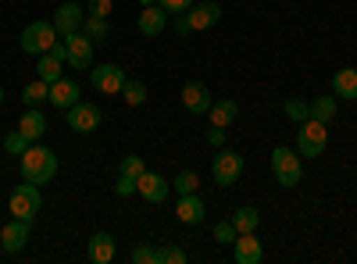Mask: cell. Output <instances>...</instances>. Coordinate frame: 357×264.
I'll use <instances>...</instances> for the list:
<instances>
[{"label":"cell","mask_w":357,"mask_h":264,"mask_svg":"<svg viewBox=\"0 0 357 264\" xmlns=\"http://www.w3.org/2000/svg\"><path fill=\"white\" fill-rule=\"evenodd\" d=\"M232 247H236V264H261L264 261V243L254 232H240Z\"/></svg>","instance_id":"obj_16"},{"label":"cell","mask_w":357,"mask_h":264,"mask_svg":"<svg viewBox=\"0 0 357 264\" xmlns=\"http://www.w3.org/2000/svg\"><path fill=\"white\" fill-rule=\"evenodd\" d=\"M100 107L97 104H86V100H79V104H72L68 111H65V122L72 125V132H97L100 129Z\"/></svg>","instance_id":"obj_9"},{"label":"cell","mask_w":357,"mask_h":264,"mask_svg":"<svg viewBox=\"0 0 357 264\" xmlns=\"http://www.w3.org/2000/svg\"><path fill=\"white\" fill-rule=\"evenodd\" d=\"M211 93H207V86L204 82H186L183 86V107L190 114H207V107H211Z\"/></svg>","instance_id":"obj_18"},{"label":"cell","mask_w":357,"mask_h":264,"mask_svg":"<svg viewBox=\"0 0 357 264\" xmlns=\"http://www.w3.org/2000/svg\"><path fill=\"white\" fill-rule=\"evenodd\" d=\"M8 208H11V218H22V222H36V215L43 211V196H40V186L36 183H18L8 196Z\"/></svg>","instance_id":"obj_2"},{"label":"cell","mask_w":357,"mask_h":264,"mask_svg":"<svg viewBox=\"0 0 357 264\" xmlns=\"http://www.w3.org/2000/svg\"><path fill=\"white\" fill-rule=\"evenodd\" d=\"M336 111H340V97H336V93H333V97H314V100H311V118H318V122H325V125L336 118Z\"/></svg>","instance_id":"obj_25"},{"label":"cell","mask_w":357,"mask_h":264,"mask_svg":"<svg viewBox=\"0 0 357 264\" xmlns=\"http://www.w3.org/2000/svg\"><path fill=\"white\" fill-rule=\"evenodd\" d=\"M54 29H57V36H72V33H79L82 29V22H86V11L75 4V0H65L61 8L54 11Z\"/></svg>","instance_id":"obj_11"},{"label":"cell","mask_w":357,"mask_h":264,"mask_svg":"<svg viewBox=\"0 0 357 264\" xmlns=\"http://www.w3.org/2000/svg\"><path fill=\"white\" fill-rule=\"evenodd\" d=\"M272 171H275V183L293 189L296 183L304 179V164H301V154H293V146H275L272 150Z\"/></svg>","instance_id":"obj_5"},{"label":"cell","mask_w":357,"mask_h":264,"mask_svg":"<svg viewBox=\"0 0 357 264\" xmlns=\"http://www.w3.org/2000/svg\"><path fill=\"white\" fill-rule=\"evenodd\" d=\"M89 79H93V90L104 93V97H118L126 86V68L118 65H93L89 68Z\"/></svg>","instance_id":"obj_7"},{"label":"cell","mask_w":357,"mask_h":264,"mask_svg":"<svg viewBox=\"0 0 357 264\" xmlns=\"http://www.w3.org/2000/svg\"><path fill=\"white\" fill-rule=\"evenodd\" d=\"M36 75H40L43 82H57V79L65 75V61H61V57H54V54L47 50V54L36 57Z\"/></svg>","instance_id":"obj_23"},{"label":"cell","mask_w":357,"mask_h":264,"mask_svg":"<svg viewBox=\"0 0 357 264\" xmlns=\"http://www.w3.org/2000/svg\"><path fill=\"white\" fill-rule=\"evenodd\" d=\"M111 8H114V0H89V4H86V11H89V15H97V18H107Z\"/></svg>","instance_id":"obj_37"},{"label":"cell","mask_w":357,"mask_h":264,"mask_svg":"<svg viewBox=\"0 0 357 264\" xmlns=\"http://www.w3.org/2000/svg\"><path fill=\"white\" fill-rule=\"evenodd\" d=\"M82 33L93 40V43H104L107 36H111V25H107V18H97V15H86V22H82Z\"/></svg>","instance_id":"obj_27"},{"label":"cell","mask_w":357,"mask_h":264,"mask_svg":"<svg viewBox=\"0 0 357 264\" xmlns=\"http://www.w3.org/2000/svg\"><path fill=\"white\" fill-rule=\"evenodd\" d=\"M175 218L183 222V225H200L207 218V203L197 196V193H183L175 203Z\"/></svg>","instance_id":"obj_15"},{"label":"cell","mask_w":357,"mask_h":264,"mask_svg":"<svg viewBox=\"0 0 357 264\" xmlns=\"http://www.w3.org/2000/svg\"><path fill=\"white\" fill-rule=\"evenodd\" d=\"M158 264H186V250L175 247V243H168V247L158 250Z\"/></svg>","instance_id":"obj_32"},{"label":"cell","mask_w":357,"mask_h":264,"mask_svg":"<svg viewBox=\"0 0 357 264\" xmlns=\"http://www.w3.org/2000/svg\"><path fill=\"white\" fill-rule=\"evenodd\" d=\"M29 236H33V222L11 218L4 228H0V250L4 254H22L29 247Z\"/></svg>","instance_id":"obj_10"},{"label":"cell","mask_w":357,"mask_h":264,"mask_svg":"<svg viewBox=\"0 0 357 264\" xmlns=\"http://www.w3.org/2000/svg\"><path fill=\"white\" fill-rule=\"evenodd\" d=\"M168 189H172V183L165 179V175H158V171H143L139 179H136V193L146 203H165L168 200Z\"/></svg>","instance_id":"obj_12"},{"label":"cell","mask_w":357,"mask_h":264,"mask_svg":"<svg viewBox=\"0 0 357 264\" xmlns=\"http://www.w3.org/2000/svg\"><path fill=\"white\" fill-rule=\"evenodd\" d=\"M132 193H136V179H132V175H122V171H118L114 196H132Z\"/></svg>","instance_id":"obj_35"},{"label":"cell","mask_w":357,"mask_h":264,"mask_svg":"<svg viewBox=\"0 0 357 264\" xmlns=\"http://www.w3.org/2000/svg\"><path fill=\"white\" fill-rule=\"evenodd\" d=\"M47 100H50V82H43V79L36 75V79L22 90V104H25V107H40V104H47Z\"/></svg>","instance_id":"obj_24"},{"label":"cell","mask_w":357,"mask_h":264,"mask_svg":"<svg viewBox=\"0 0 357 264\" xmlns=\"http://www.w3.org/2000/svg\"><path fill=\"white\" fill-rule=\"evenodd\" d=\"M65 40V47H68V61L65 65H72V68H82V72H89L93 68V40H89L82 29L79 33H72V36H61Z\"/></svg>","instance_id":"obj_8"},{"label":"cell","mask_w":357,"mask_h":264,"mask_svg":"<svg viewBox=\"0 0 357 264\" xmlns=\"http://www.w3.org/2000/svg\"><path fill=\"white\" fill-rule=\"evenodd\" d=\"M143 171H146V164H143V157H139V154L122 157V175H132V179H139Z\"/></svg>","instance_id":"obj_33"},{"label":"cell","mask_w":357,"mask_h":264,"mask_svg":"<svg viewBox=\"0 0 357 264\" xmlns=\"http://www.w3.org/2000/svg\"><path fill=\"white\" fill-rule=\"evenodd\" d=\"M18 171H22V179L25 183H50L54 175H57V157L50 146H40V143H29V150L18 157Z\"/></svg>","instance_id":"obj_1"},{"label":"cell","mask_w":357,"mask_h":264,"mask_svg":"<svg viewBox=\"0 0 357 264\" xmlns=\"http://www.w3.org/2000/svg\"><path fill=\"white\" fill-rule=\"evenodd\" d=\"M122 100H126L129 107H139V104L146 100V86L136 82V79H126V86H122Z\"/></svg>","instance_id":"obj_29"},{"label":"cell","mask_w":357,"mask_h":264,"mask_svg":"<svg viewBox=\"0 0 357 264\" xmlns=\"http://www.w3.org/2000/svg\"><path fill=\"white\" fill-rule=\"evenodd\" d=\"M282 111H286V118H289V122H296V125L311 118V104H307V100H301V97H286Z\"/></svg>","instance_id":"obj_28"},{"label":"cell","mask_w":357,"mask_h":264,"mask_svg":"<svg viewBox=\"0 0 357 264\" xmlns=\"http://www.w3.org/2000/svg\"><path fill=\"white\" fill-rule=\"evenodd\" d=\"M57 40V29H54V22H43V18H36V22H29L25 29H22V36H18V47L25 50V54H33V57H40V54H47Z\"/></svg>","instance_id":"obj_3"},{"label":"cell","mask_w":357,"mask_h":264,"mask_svg":"<svg viewBox=\"0 0 357 264\" xmlns=\"http://www.w3.org/2000/svg\"><path fill=\"white\" fill-rule=\"evenodd\" d=\"M158 4L165 8V11H175V15H183V11H190L197 0H158Z\"/></svg>","instance_id":"obj_38"},{"label":"cell","mask_w":357,"mask_h":264,"mask_svg":"<svg viewBox=\"0 0 357 264\" xmlns=\"http://www.w3.org/2000/svg\"><path fill=\"white\" fill-rule=\"evenodd\" d=\"M207 146H218V150L225 146V129H222V125H211V129H207Z\"/></svg>","instance_id":"obj_39"},{"label":"cell","mask_w":357,"mask_h":264,"mask_svg":"<svg viewBox=\"0 0 357 264\" xmlns=\"http://www.w3.org/2000/svg\"><path fill=\"white\" fill-rule=\"evenodd\" d=\"M222 18V4H215V0H204V4H193L186 11V22H190V33H204V29L218 25Z\"/></svg>","instance_id":"obj_13"},{"label":"cell","mask_w":357,"mask_h":264,"mask_svg":"<svg viewBox=\"0 0 357 264\" xmlns=\"http://www.w3.org/2000/svg\"><path fill=\"white\" fill-rule=\"evenodd\" d=\"M325 146H329V129H325V122H318V118L301 122V129H296V154L301 157H321Z\"/></svg>","instance_id":"obj_4"},{"label":"cell","mask_w":357,"mask_h":264,"mask_svg":"<svg viewBox=\"0 0 357 264\" xmlns=\"http://www.w3.org/2000/svg\"><path fill=\"white\" fill-rule=\"evenodd\" d=\"M18 132H22L25 139L40 143V139H43V132H47V118H43V111H40V107H25L22 122H18Z\"/></svg>","instance_id":"obj_20"},{"label":"cell","mask_w":357,"mask_h":264,"mask_svg":"<svg viewBox=\"0 0 357 264\" xmlns=\"http://www.w3.org/2000/svg\"><path fill=\"white\" fill-rule=\"evenodd\" d=\"M207 118H211V125L229 129V125H236V118H240V104L236 100H215L211 107H207Z\"/></svg>","instance_id":"obj_21"},{"label":"cell","mask_w":357,"mask_h":264,"mask_svg":"<svg viewBox=\"0 0 357 264\" xmlns=\"http://www.w3.org/2000/svg\"><path fill=\"white\" fill-rule=\"evenodd\" d=\"M165 25H168V11H165L161 4H146V8L139 11V22H136V29H139L146 40L161 36V33H165Z\"/></svg>","instance_id":"obj_14"},{"label":"cell","mask_w":357,"mask_h":264,"mask_svg":"<svg viewBox=\"0 0 357 264\" xmlns=\"http://www.w3.org/2000/svg\"><path fill=\"white\" fill-rule=\"evenodd\" d=\"M243 168H247L243 154L225 150V146H222V154H215V161H211V179H215L218 186H232V183H240Z\"/></svg>","instance_id":"obj_6"},{"label":"cell","mask_w":357,"mask_h":264,"mask_svg":"<svg viewBox=\"0 0 357 264\" xmlns=\"http://www.w3.org/2000/svg\"><path fill=\"white\" fill-rule=\"evenodd\" d=\"M139 4H143V8H146V4H158V0H139Z\"/></svg>","instance_id":"obj_43"},{"label":"cell","mask_w":357,"mask_h":264,"mask_svg":"<svg viewBox=\"0 0 357 264\" xmlns=\"http://www.w3.org/2000/svg\"><path fill=\"white\" fill-rule=\"evenodd\" d=\"M29 143H33V139H25V136L15 129V132H8V136H4V150H8V154H15V157H22V154L29 150Z\"/></svg>","instance_id":"obj_31"},{"label":"cell","mask_w":357,"mask_h":264,"mask_svg":"<svg viewBox=\"0 0 357 264\" xmlns=\"http://www.w3.org/2000/svg\"><path fill=\"white\" fill-rule=\"evenodd\" d=\"M333 93L340 100H357V68H340L333 75Z\"/></svg>","instance_id":"obj_22"},{"label":"cell","mask_w":357,"mask_h":264,"mask_svg":"<svg viewBox=\"0 0 357 264\" xmlns=\"http://www.w3.org/2000/svg\"><path fill=\"white\" fill-rule=\"evenodd\" d=\"M47 104H54V107H61V111H68L72 104H79V82L75 79H57V82H50V100Z\"/></svg>","instance_id":"obj_17"},{"label":"cell","mask_w":357,"mask_h":264,"mask_svg":"<svg viewBox=\"0 0 357 264\" xmlns=\"http://www.w3.org/2000/svg\"><path fill=\"white\" fill-rule=\"evenodd\" d=\"M86 254H89V261H93V264H111L114 254H118V243H114L111 232H93V240H89Z\"/></svg>","instance_id":"obj_19"},{"label":"cell","mask_w":357,"mask_h":264,"mask_svg":"<svg viewBox=\"0 0 357 264\" xmlns=\"http://www.w3.org/2000/svg\"><path fill=\"white\" fill-rule=\"evenodd\" d=\"M50 54H54V57H61V61H68V47H65V40H57V43L50 47Z\"/></svg>","instance_id":"obj_41"},{"label":"cell","mask_w":357,"mask_h":264,"mask_svg":"<svg viewBox=\"0 0 357 264\" xmlns=\"http://www.w3.org/2000/svg\"><path fill=\"white\" fill-rule=\"evenodd\" d=\"M172 186L178 189V196H183V193H197V189H200V175L186 168V171H178V179H175Z\"/></svg>","instance_id":"obj_30"},{"label":"cell","mask_w":357,"mask_h":264,"mask_svg":"<svg viewBox=\"0 0 357 264\" xmlns=\"http://www.w3.org/2000/svg\"><path fill=\"white\" fill-rule=\"evenodd\" d=\"M132 264H158V250L154 247H136L132 250Z\"/></svg>","instance_id":"obj_36"},{"label":"cell","mask_w":357,"mask_h":264,"mask_svg":"<svg viewBox=\"0 0 357 264\" xmlns=\"http://www.w3.org/2000/svg\"><path fill=\"white\" fill-rule=\"evenodd\" d=\"M236 236H240V232H236L232 222H218V225H215V240H218V243H236Z\"/></svg>","instance_id":"obj_34"},{"label":"cell","mask_w":357,"mask_h":264,"mask_svg":"<svg viewBox=\"0 0 357 264\" xmlns=\"http://www.w3.org/2000/svg\"><path fill=\"white\" fill-rule=\"evenodd\" d=\"M229 222L236 225V232H257V225H261V211H257V208H240Z\"/></svg>","instance_id":"obj_26"},{"label":"cell","mask_w":357,"mask_h":264,"mask_svg":"<svg viewBox=\"0 0 357 264\" xmlns=\"http://www.w3.org/2000/svg\"><path fill=\"white\" fill-rule=\"evenodd\" d=\"M4 100H8V93H4V86H0V107H4Z\"/></svg>","instance_id":"obj_42"},{"label":"cell","mask_w":357,"mask_h":264,"mask_svg":"<svg viewBox=\"0 0 357 264\" xmlns=\"http://www.w3.org/2000/svg\"><path fill=\"white\" fill-rule=\"evenodd\" d=\"M175 33H178V36H190V22H186V11L175 18Z\"/></svg>","instance_id":"obj_40"}]
</instances>
